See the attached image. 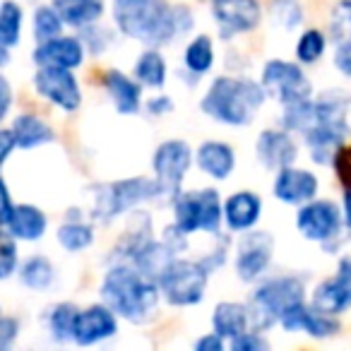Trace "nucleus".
Returning a JSON list of instances; mask_svg holds the SVG:
<instances>
[{
  "mask_svg": "<svg viewBox=\"0 0 351 351\" xmlns=\"http://www.w3.org/2000/svg\"><path fill=\"white\" fill-rule=\"evenodd\" d=\"M116 27L130 39L164 46L193 27L186 8H171L166 0H113Z\"/></svg>",
  "mask_w": 351,
  "mask_h": 351,
  "instance_id": "obj_1",
  "label": "nucleus"
},
{
  "mask_svg": "<svg viewBox=\"0 0 351 351\" xmlns=\"http://www.w3.org/2000/svg\"><path fill=\"white\" fill-rule=\"evenodd\" d=\"M159 284L142 274L135 265L121 263L106 272L101 282L104 303L116 315L130 322H145L154 315L159 303Z\"/></svg>",
  "mask_w": 351,
  "mask_h": 351,
  "instance_id": "obj_2",
  "label": "nucleus"
},
{
  "mask_svg": "<svg viewBox=\"0 0 351 351\" xmlns=\"http://www.w3.org/2000/svg\"><path fill=\"white\" fill-rule=\"evenodd\" d=\"M265 101V87L241 77H217L202 99V111L224 125H248Z\"/></svg>",
  "mask_w": 351,
  "mask_h": 351,
  "instance_id": "obj_3",
  "label": "nucleus"
},
{
  "mask_svg": "<svg viewBox=\"0 0 351 351\" xmlns=\"http://www.w3.org/2000/svg\"><path fill=\"white\" fill-rule=\"evenodd\" d=\"M212 267L205 260H186V258H173L161 274L156 277L159 291L171 306L186 308L195 306L202 301L210 284Z\"/></svg>",
  "mask_w": 351,
  "mask_h": 351,
  "instance_id": "obj_4",
  "label": "nucleus"
},
{
  "mask_svg": "<svg viewBox=\"0 0 351 351\" xmlns=\"http://www.w3.org/2000/svg\"><path fill=\"white\" fill-rule=\"evenodd\" d=\"M303 282L298 277H274L260 284L258 291L253 293V301L248 303L250 327L258 332L272 327L279 322V317L291 306L303 301Z\"/></svg>",
  "mask_w": 351,
  "mask_h": 351,
  "instance_id": "obj_5",
  "label": "nucleus"
},
{
  "mask_svg": "<svg viewBox=\"0 0 351 351\" xmlns=\"http://www.w3.org/2000/svg\"><path fill=\"white\" fill-rule=\"evenodd\" d=\"M161 195V188L156 178H145V176H135V178H123L116 183H106V186L97 188V197H94V217L97 219H116L123 212L135 210L140 202L154 200Z\"/></svg>",
  "mask_w": 351,
  "mask_h": 351,
  "instance_id": "obj_6",
  "label": "nucleus"
},
{
  "mask_svg": "<svg viewBox=\"0 0 351 351\" xmlns=\"http://www.w3.org/2000/svg\"><path fill=\"white\" fill-rule=\"evenodd\" d=\"M176 224L181 226L188 236L195 231L219 236V226L224 221V207H221L219 193L205 188L195 193H178L173 197Z\"/></svg>",
  "mask_w": 351,
  "mask_h": 351,
  "instance_id": "obj_7",
  "label": "nucleus"
},
{
  "mask_svg": "<svg viewBox=\"0 0 351 351\" xmlns=\"http://www.w3.org/2000/svg\"><path fill=\"white\" fill-rule=\"evenodd\" d=\"M193 164V149L183 140H166L156 147L152 156V169L154 178L161 188V195L176 197L181 193V186L186 181V173Z\"/></svg>",
  "mask_w": 351,
  "mask_h": 351,
  "instance_id": "obj_8",
  "label": "nucleus"
},
{
  "mask_svg": "<svg viewBox=\"0 0 351 351\" xmlns=\"http://www.w3.org/2000/svg\"><path fill=\"white\" fill-rule=\"evenodd\" d=\"M263 87L272 97H277L284 106L311 99V82L296 63L289 60H269L263 68Z\"/></svg>",
  "mask_w": 351,
  "mask_h": 351,
  "instance_id": "obj_9",
  "label": "nucleus"
},
{
  "mask_svg": "<svg viewBox=\"0 0 351 351\" xmlns=\"http://www.w3.org/2000/svg\"><path fill=\"white\" fill-rule=\"evenodd\" d=\"M34 87L44 99H49L53 106L63 108V111H75L80 108L82 94H80V84L75 80L73 70L58 68V65H39L34 75Z\"/></svg>",
  "mask_w": 351,
  "mask_h": 351,
  "instance_id": "obj_10",
  "label": "nucleus"
},
{
  "mask_svg": "<svg viewBox=\"0 0 351 351\" xmlns=\"http://www.w3.org/2000/svg\"><path fill=\"white\" fill-rule=\"evenodd\" d=\"M296 226L303 234V239L327 243L339 234L341 215L335 202L330 200H311L301 207L296 217Z\"/></svg>",
  "mask_w": 351,
  "mask_h": 351,
  "instance_id": "obj_11",
  "label": "nucleus"
},
{
  "mask_svg": "<svg viewBox=\"0 0 351 351\" xmlns=\"http://www.w3.org/2000/svg\"><path fill=\"white\" fill-rule=\"evenodd\" d=\"M311 306L325 315H341L351 308V255L339 260L337 274L317 284Z\"/></svg>",
  "mask_w": 351,
  "mask_h": 351,
  "instance_id": "obj_12",
  "label": "nucleus"
},
{
  "mask_svg": "<svg viewBox=\"0 0 351 351\" xmlns=\"http://www.w3.org/2000/svg\"><path fill=\"white\" fill-rule=\"evenodd\" d=\"M212 15H215L219 32L224 39L236 34L253 32L260 25V0H212Z\"/></svg>",
  "mask_w": 351,
  "mask_h": 351,
  "instance_id": "obj_13",
  "label": "nucleus"
},
{
  "mask_svg": "<svg viewBox=\"0 0 351 351\" xmlns=\"http://www.w3.org/2000/svg\"><path fill=\"white\" fill-rule=\"evenodd\" d=\"M274 241L265 231H255L241 239L239 253H236V272H239L241 282H253L267 269L269 260H272Z\"/></svg>",
  "mask_w": 351,
  "mask_h": 351,
  "instance_id": "obj_14",
  "label": "nucleus"
},
{
  "mask_svg": "<svg viewBox=\"0 0 351 351\" xmlns=\"http://www.w3.org/2000/svg\"><path fill=\"white\" fill-rule=\"evenodd\" d=\"M116 330H118V320L111 308L89 306V308H84V311H77L73 341H77V344H82V346L99 344V341L116 335Z\"/></svg>",
  "mask_w": 351,
  "mask_h": 351,
  "instance_id": "obj_15",
  "label": "nucleus"
},
{
  "mask_svg": "<svg viewBox=\"0 0 351 351\" xmlns=\"http://www.w3.org/2000/svg\"><path fill=\"white\" fill-rule=\"evenodd\" d=\"M279 322H282V327L287 332H306V335L317 337V339L332 337L339 330V325L335 322V315H325V313L315 311L313 306H306L303 301L289 308L279 317Z\"/></svg>",
  "mask_w": 351,
  "mask_h": 351,
  "instance_id": "obj_16",
  "label": "nucleus"
},
{
  "mask_svg": "<svg viewBox=\"0 0 351 351\" xmlns=\"http://www.w3.org/2000/svg\"><path fill=\"white\" fill-rule=\"evenodd\" d=\"M317 193V178L306 169H279L277 178H274V195L277 200L287 202V205H306L315 197Z\"/></svg>",
  "mask_w": 351,
  "mask_h": 351,
  "instance_id": "obj_17",
  "label": "nucleus"
},
{
  "mask_svg": "<svg viewBox=\"0 0 351 351\" xmlns=\"http://www.w3.org/2000/svg\"><path fill=\"white\" fill-rule=\"evenodd\" d=\"M255 152H258L260 164L274 171L291 166L298 156L296 142L284 130H263L258 137V145H255Z\"/></svg>",
  "mask_w": 351,
  "mask_h": 351,
  "instance_id": "obj_18",
  "label": "nucleus"
},
{
  "mask_svg": "<svg viewBox=\"0 0 351 351\" xmlns=\"http://www.w3.org/2000/svg\"><path fill=\"white\" fill-rule=\"evenodd\" d=\"M84 60V46L75 36H56L51 41L39 44L34 51V63L39 65H58V68L75 70Z\"/></svg>",
  "mask_w": 351,
  "mask_h": 351,
  "instance_id": "obj_19",
  "label": "nucleus"
},
{
  "mask_svg": "<svg viewBox=\"0 0 351 351\" xmlns=\"http://www.w3.org/2000/svg\"><path fill=\"white\" fill-rule=\"evenodd\" d=\"M260 212H263V200L250 191L234 193L224 202V221L231 231H250L258 224Z\"/></svg>",
  "mask_w": 351,
  "mask_h": 351,
  "instance_id": "obj_20",
  "label": "nucleus"
},
{
  "mask_svg": "<svg viewBox=\"0 0 351 351\" xmlns=\"http://www.w3.org/2000/svg\"><path fill=\"white\" fill-rule=\"evenodd\" d=\"M195 159H197V166H200L207 176H212L215 181H226L236 166L234 149H231L226 142H217V140H210V142H205V145H200Z\"/></svg>",
  "mask_w": 351,
  "mask_h": 351,
  "instance_id": "obj_21",
  "label": "nucleus"
},
{
  "mask_svg": "<svg viewBox=\"0 0 351 351\" xmlns=\"http://www.w3.org/2000/svg\"><path fill=\"white\" fill-rule=\"evenodd\" d=\"M104 87H106L108 97H111L113 106L118 113H137L140 111V101H142V92L140 84L132 82L128 75H123L121 70H108L104 75Z\"/></svg>",
  "mask_w": 351,
  "mask_h": 351,
  "instance_id": "obj_22",
  "label": "nucleus"
},
{
  "mask_svg": "<svg viewBox=\"0 0 351 351\" xmlns=\"http://www.w3.org/2000/svg\"><path fill=\"white\" fill-rule=\"evenodd\" d=\"M250 327L248 317V306L234 301H224L215 308V315H212V330L217 332L224 339H236L239 335H243Z\"/></svg>",
  "mask_w": 351,
  "mask_h": 351,
  "instance_id": "obj_23",
  "label": "nucleus"
},
{
  "mask_svg": "<svg viewBox=\"0 0 351 351\" xmlns=\"http://www.w3.org/2000/svg\"><path fill=\"white\" fill-rule=\"evenodd\" d=\"M46 226H49V219L34 205H17L8 221V229L17 241H39L46 234Z\"/></svg>",
  "mask_w": 351,
  "mask_h": 351,
  "instance_id": "obj_24",
  "label": "nucleus"
},
{
  "mask_svg": "<svg viewBox=\"0 0 351 351\" xmlns=\"http://www.w3.org/2000/svg\"><path fill=\"white\" fill-rule=\"evenodd\" d=\"M12 132H15L17 147H22V149H36V147H44L56 140L53 128L46 121H41L39 116H32V113L17 116L15 123H12Z\"/></svg>",
  "mask_w": 351,
  "mask_h": 351,
  "instance_id": "obj_25",
  "label": "nucleus"
},
{
  "mask_svg": "<svg viewBox=\"0 0 351 351\" xmlns=\"http://www.w3.org/2000/svg\"><path fill=\"white\" fill-rule=\"evenodd\" d=\"M53 8L63 17L65 25L84 29L101 17L104 0H53Z\"/></svg>",
  "mask_w": 351,
  "mask_h": 351,
  "instance_id": "obj_26",
  "label": "nucleus"
},
{
  "mask_svg": "<svg viewBox=\"0 0 351 351\" xmlns=\"http://www.w3.org/2000/svg\"><path fill=\"white\" fill-rule=\"evenodd\" d=\"M183 63L191 73L205 75L210 73V68L215 65V44L207 34H200L186 46V53H183Z\"/></svg>",
  "mask_w": 351,
  "mask_h": 351,
  "instance_id": "obj_27",
  "label": "nucleus"
},
{
  "mask_svg": "<svg viewBox=\"0 0 351 351\" xmlns=\"http://www.w3.org/2000/svg\"><path fill=\"white\" fill-rule=\"evenodd\" d=\"M135 77L147 87L161 89L166 84V60L159 51L149 49L137 58L135 65Z\"/></svg>",
  "mask_w": 351,
  "mask_h": 351,
  "instance_id": "obj_28",
  "label": "nucleus"
},
{
  "mask_svg": "<svg viewBox=\"0 0 351 351\" xmlns=\"http://www.w3.org/2000/svg\"><path fill=\"white\" fill-rule=\"evenodd\" d=\"M94 241L92 224L82 219H65L58 229V243L70 253H80V250L89 248Z\"/></svg>",
  "mask_w": 351,
  "mask_h": 351,
  "instance_id": "obj_29",
  "label": "nucleus"
},
{
  "mask_svg": "<svg viewBox=\"0 0 351 351\" xmlns=\"http://www.w3.org/2000/svg\"><path fill=\"white\" fill-rule=\"evenodd\" d=\"M20 279L25 287L34 289V291H44L53 284L56 279V269L51 265L49 258H41V255H34L29 258L20 269Z\"/></svg>",
  "mask_w": 351,
  "mask_h": 351,
  "instance_id": "obj_30",
  "label": "nucleus"
},
{
  "mask_svg": "<svg viewBox=\"0 0 351 351\" xmlns=\"http://www.w3.org/2000/svg\"><path fill=\"white\" fill-rule=\"evenodd\" d=\"M77 306L73 303H58L49 313V332L56 341H73L75 317H77Z\"/></svg>",
  "mask_w": 351,
  "mask_h": 351,
  "instance_id": "obj_31",
  "label": "nucleus"
},
{
  "mask_svg": "<svg viewBox=\"0 0 351 351\" xmlns=\"http://www.w3.org/2000/svg\"><path fill=\"white\" fill-rule=\"evenodd\" d=\"M22 36V8L17 5L15 0H5L0 5V41L12 49L20 44Z\"/></svg>",
  "mask_w": 351,
  "mask_h": 351,
  "instance_id": "obj_32",
  "label": "nucleus"
},
{
  "mask_svg": "<svg viewBox=\"0 0 351 351\" xmlns=\"http://www.w3.org/2000/svg\"><path fill=\"white\" fill-rule=\"evenodd\" d=\"M63 17L58 15L56 8H39L34 12V36L39 39V44L63 34Z\"/></svg>",
  "mask_w": 351,
  "mask_h": 351,
  "instance_id": "obj_33",
  "label": "nucleus"
},
{
  "mask_svg": "<svg viewBox=\"0 0 351 351\" xmlns=\"http://www.w3.org/2000/svg\"><path fill=\"white\" fill-rule=\"evenodd\" d=\"M325 44L327 41H325V34H322V32L306 29L296 44V58L306 65L315 63V60H320L322 53H325Z\"/></svg>",
  "mask_w": 351,
  "mask_h": 351,
  "instance_id": "obj_34",
  "label": "nucleus"
},
{
  "mask_svg": "<svg viewBox=\"0 0 351 351\" xmlns=\"http://www.w3.org/2000/svg\"><path fill=\"white\" fill-rule=\"evenodd\" d=\"M272 17L274 22L284 27V29H293V27L301 25L303 12L298 8L296 0H274L272 3Z\"/></svg>",
  "mask_w": 351,
  "mask_h": 351,
  "instance_id": "obj_35",
  "label": "nucleus"
},
{
  "mask_svg": "<svg viewBox=\"0 0 351 351\" xmlns=\"http://www.w3.org/2000/svg\"><path fill=\"white\" fill-rule=\"evenodd\" d=\"M330 32L339 44L351 39V0H341L339 5L332 10Z\"/></svg>",
  "mask_w": 351,
  "mask_h": 351,
  "instance_id": "obj_36",
  "label": "nucleus"
},
{
  "mask_svg": "<svg viewBox=\"0 0 351 351\" xmlns=\"http://www.w3.org/2000/svg\"><path fill=\"white\" fill-rule=\"evenodd\" d=\"M17 269V243L15 236L0 231V282L8 279Z\"/></svg>",
  "mask_w": 351,
  "mask_h": 351,
  "instance_id": "obj_37",
  "label": "nucleus"
},
{
  "mask_svg": "<svg viewBox=\"0 0 351 351\" xmlns=\"http://www.w3.org/2000/svg\"><path fill=\"white\" fill-rule=\"evenodd\" d=\"M231 346H234L236 351H265L269 344H267V339H263V335H260L258 330H253V332L245 330L243 335L231 339Z\"/></svg>",
  "mask_w": 351,
  "mask_h": 351,
  "instance_id": "obj_38",
  "label": "nucleus"
},
{
  "mask_svg": "<svg viewBox=\"0 0 351 351\" xmlns=\"http://www.w3.org/2000/svg\"><path fill=\"white\" fill-rule=\"evenodd\" d=\"M17 332H20V322L15 317L3 315L0 311V349H8L17 339Z\"/></svg>",
  "mask_w": 351,
  "mask_h": 351,
  "instance_id": "obj_39",
  "label": "nucleus"
},
{
  "mask_svg": "<svg viewBox=\"0 0 351 351\" xmlns=\"http://www.w3.org/2000/svg\"><path fill=\"white\" fill-rule=\"evenodd\" d=\"M335 169L344 186H351V147H341L335 154Z\"/></svg>",
  "mask_w": 351,
  "mask_h": 351,
  "instance_id": "obj_40",
  "label": "nucleus"
},
{
  "mask_svg": "<svg viewBox=\"0 0 351 351\" xmlns=\"http://www.w3.org/2000/svg\"><path fill=\"white\" fill-rule=\"evenodd\" d=\"M335 68L339 70L341 75L351 77V39L339 44V49H337V53H335Z\"/></svg>",
  "mask_w": 351,
  "mask_h": 351,
  "instance_id": "obj_41",
  "label": "nucleus"
},
{
  "mask_svg": "<svg viewBox=\"0 0 351 351\" xmlns=\"http://www.w3.org/2000/svg\"><path fill=\"white\" fill-rule=\"evenodd\" d=\"M12 210H15V205H12V200H10V191H8L5 181L0 178V229L8 226V221H10V217H12Z\"/></svg>",
  "mask_w": 351,
  "mask_h": 351,
  "instance_id": "obj_42",
  "label": "nucleus"
},
{
  "mask_svg": "<svg viewBox=\"0 0 351 351\" xmlns=\"http://www.w3.org/2000/svg\"><path fill=\"white\" fill-rule=\"evenodd\" d=\"M15 147H17L15 132L3 130V128H0V169H3V164L8 161V156L12 154V149H15Z\"/></svg>",
  "mask_w": 351,
  "mask_h": 351,
  "instance_id": "obj_43",
  "label": "nucleus"
},
{
  "mask_svg": "<svg viewBox=\"0 0 351 351\" xmlns=\"http://www.w3.org/2000/svg\"><path fill=\"white\" fill-rule=\"evenodd\" d=\"M10 106H12V87L5 75H0V121L8 116Z\"/></svg>",
  "mask_w": 351,
  "mask_h": 351,
  "instance_id": "obj_44",
  "label": "nucleus"
},
{
  "mask_svg": "<svg viewBox=\"0 0 351 351\" xmlns=\"http://www.w3.org/2000/svg\"><path fill=\"white\" fill-rule=\"evenodd\" d=\"M195 349L197 351H221V349H224V337H219L217 332L205 335V337H200V339L195 341Z\"/></svg>",
  "mask_w": 351,
  "mask_h": 351,
  "instance_id": "obj_45",
  "label": "nucleus"
},
{
  "mask_svg": "<svg viewBox=\"0 0 351 351\" xmlns=\"http://www.w3.org/2000/svg\"><path fill=\"white\" fill-rule=\"evenodd\" d=\"M147 108H149V113H154V116H161V113H169L171 108H173V104H171L169 97H159V99H152Z\"/></svg>",
  "mask_w": 351,
  "mask_h": 351,
  "instance_id": "obj_46",
  "label": "nucleus"
},
{
  "mask_svg": "<svg viewBox=\"0 0 351 351\" xmlns=\"http://www.w3.org/2000/svg\"><path fill=\"white\" fill-rule=\"evenodd\" d=\"M344 221L351 229V186H346V193H344Z\"/></svg>",
  "mask_w": 351,
  "mask_h": 351,
  "instance_id": "obj_47",
  "label": "nucleus"
},
{
  "mask_svg": "<svg viewBox=\"0 0 351 351\" xmlns=\"http://www.w3.org/2000/svg\"><path fill=\"white\" fill-rule=\"evenodd\" d=\"M8 63H10V49L0 41V68H3V65H8Z\"/></svg>",
  "mask_w": 351,
  "mask_h": 351,
  "instance_id": "obj_48",
  "label": "nucleus"
}]
</instances>
